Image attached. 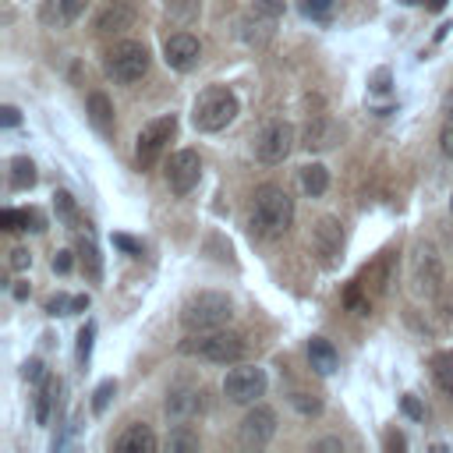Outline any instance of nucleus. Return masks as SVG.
I'll list each match as a JSON object with an SVG mask.
<instances>
[{
	"label": "nucleus",
	"mask_w": 453,
	"mask_h": 453,
	"mask_svg": "<svg viewBox=\"0 0 453 453\" xmlns=\"http://www.w3.org/2000/svg\"><path fill=\"white\" fill-rule=\"evenodd\" d=\"M35 184V163L28 156H14L11 159V188L14 191H25Z\"/></svg>",
	"instance_id": "20"
},
{
	"label": "nucleus",
	"mask_w": 453,
	"mask_h": 453,
	"mask_svg": "<svg viewBox=\"0 0 453 453\" xmlns=\"http://www.w3.org/2000/svg\"><path fill=\"white\" fill-rule=\"evenodd\" d=\"M18 223H21V230H46V216L39 212V209H18Z\"/></svg>",
	"instance_id": "29"
},
{
	"label": "nucleus",
	"mask_w": 453,
	"mask_h": 453,
	"mask_svg": "<svg viewBox=\"0 0 453 453\" xmlns=\"http://www.w3.org/2000/svg\"><path fill=\"white\" fill-rule=\"evenodd\" d=\"M432 372H435V379H439V386L453 396V357L449 354H439L435 361H432Z\"/></svg>",
	"instance_id": "26"
},
{
	"label": "nucleus",
	"mask_w": 453,
	"mask_h": 453,
	"mask_svg": "<svg viewBox=\"0 0 453 453\" xmlns=\"http://www.w3.org/2000/svg\"><path fill=\"white\" fill-rule=\"evenodd\" d=\"M88 117H92V124H96L99 131H110V124H113V106H110V99H106L103 92H92V96H88Z\"/></svg>",
	"instance_id": "21"
},
{
	"label": "nucleus",
	"mask_w": 453,
	"mask_h": 453,
	"mask_svg": "<svg viewBox=\"0 0 453 453\" xmlns=\"http://www.w3.org/2000/svg\"><path fill=\"white\" fill-rule=\"evenodd\" d=\"M403 4H418V0H403Z\"/></svg>",
	"instance_id": "51"
},
{
	"label": "nucleus",
	"mask_w": 453,
	"mask_h": 453,
	"mask_svg": "<svg viewBox=\"0 0 453 453\" xmlns=\"http://www.w3.org/2000/svg\"><path fill=\"white\" fill-rule=\"evenodd\" d=\"M131 21H134L131 7H124V4H113V7H106V11L99 14V21H96V32H103V35H110V32H124V28H131Z\"/></svg>",
	"instance_id": "18"
},
{
	"label": "nucleus",
	"mask_w": 453,
	"mask_h": 453,
	"mask_svg": "<svg viewBox=\"0 0 453 453\" xmlns=\"http://www.w3.org/2000/svg\"><path fill=\"white\" fill-rule=\"evenodd\" d=\"M425 4H428L432 11H442V7H446V0H425Z\"/></svg>",
	"instance_id": "49"
},
{
	"label": "nucleus",
	"mask_w": 453,
	"mask_h": 453,
	"mask_svg": "<svg viewBox=\"0 0 453 453\" xmlns=\"http://www.w3.org/2000/svg\"><path fill=\"white\" fill-rule=\"evenodd\" d=\"M60 389V382H53V379H42V386H39V396H35V421L39 425H46L50 421V407H53V393Z\"/></svg>",
	"instance_id": "23"
},
{
	"label": "nucleus",
	"mask_w": 453,
	"mask_h": 453,
	"mask_svg": "<svg viewBox=\"0 0 453 453\" xmlns=\"http://www.w3.org/2000/svg\"><path fill=\"white\" fill-rule=\"evenodd\" d=\"M276 435V414L269 407H251L241 421V442L244 446H265Z\"/></svg>",
	"instance_id": "12"
},
{
	"label": "nucleus",
	"mask_w": 453,
	"mask_h": 453,
	"mask_svg": "<svg viewBox=\"0 0 453 453\" xmlns=\"http://www.w3.org/2000/svg\"><path fill=\"white\" fill-rule=\"evenodd\" d=\"M53 269H57V273H67V269H71V251H57V255H53Z\"/></svg>",
	"instance_id": "42"
},
{
	"label": "nucleus",
	"mask_w": 453,
	"mask_h": 453,
	"mask_svg": "<svg viewBox=\"0 0 453 453\" xmlns=\"http://www.w3.org/2000/svg\"><path fill=\"white\" fill-rule=\"evenodd\" d=\"M308 361H311V368H315L319 375H333L336 365H340L336 347H333L329 340H322V336H311V343H308Z\"/></svg>",
	"instance_id": "16"
},
{
	"label": "nucleus",
	"mask_w": 453,
	"mask_h": 453,
	"mask_svg": "<svg viewBox=\"0 0 453 453\" xmlns=\"http://www.w3.org/2000/svg\"><path fill=\"white\" fill-rule=\"evenodd\" d=\"M446 113H449V117H453V88H449V92H446Z\"/></svg>",
	"instance_id": "50"
},
{
	"label": "nucleus",
	"mask_w": 453,
	"mask_h": 453,
	"mask_svg": "<svg viewBox=\"0 0 453 453\" xmlns=\"http://www.w3.org/2000/svg\"><path fill=\"white\" fill-rule=\"evenodd\" d=\"M53 198H57V209H60V216H64V219H74V202H71V195H67V191H57Z\"/></svg>",
	"instance_id": "36"
},
{
	"label": "nucleus",
	"mask_w": 453,
	"mask_h": 453,
	"mask_svg": "<svg viewBox=\"0 0 453 453\" xmlns=\"http://www.w3.org/2000/svg\"><path fill=\"white\" fill-rule=\"evenodd\" d=\"M290 403H294L301 414H319V407H322V403H319L315 396H308V393H294V396H290Z\"/></svg>",
	"instance_id": "32"
},
{
	"label": "nucleus",
	"mask_w": 453,
	"mask_h": 453,
	"mask_svg": "<svg viewBox=\"0 0 453 453\" xmlns=\"http://www.w3.org/2000/svg\"><path fill=\"white\" fill-rule=\"evenodd\" d=\"M198 177H202V159H198L195 149H180V152L170 156V163H166V184H170V191L188 195L198 184Z\"/></svg>",
	"instance_id": "9"
},
{
	"label": "nucleus",
	"mask_w": 453,
	"mask_h": 453,
	"mask_svg": "<svg viewBox=\"0 0 453 453\" xmlns=\"http://www.w3.org/2000/svg\"><path fill=\"white\" fill-rule=\"evenodd\" d=\"M163 57H166V64H170L173 71H191V67L198 64V57H202V46H198L195 35L177 32V35H170V39L163 42Z\"/></svg>",
	"instance_id": "13"
},
{
	"label": "nucleus",
	"mask_w": 453,
	"mask_h": 453,
	"mask_svg": "<svg viewBox=\"0 0 453 453\" xmlns=\"http://www.w3.org/2000/svg\"><path fill=\"white\" fill-rule=\"evenodd\" d=\"M28 262H32V255H28L25 248H14V251H11V265H14V269H25Z\"/></svg>",
	"instance_id": "41"
},
{
	"label": "nucleus",
	"mask_w": 453,
	"mask_h": 453,
	"mask_svg": "<svg viewBox=\"0 0 453 453\" xmlns=\"http://www.w3.org/2000/svg\"><path fill=\"white\" fill-rule=\"evenodd\" d=\"M81 265L88 269V280H99V251H96V244L92 241H81Z\"/></svg>",
	"instance_id": "28"
},
{
	"label": "nucleus",
	"mask_w": 453,
	"mask_h": 453,
	"mask_svg": "<svg viewBox=\"0 0 453 453\" xmlns=\"http://www.w3.org/2000/svg\"><path fill=\"white\" fill-rule=\"evenodd\" d=\"M85 4L88 0H46L42 4V21L50 28H64V25H71L85 11Z\"/></svg>",
	"instance_id": "15"
},
{
	"label": "nucleus",
	"mask_w": 453,
	"mask_h": 453,
	"mask_svg": "<svg viewBox=\"0 0 453 453\" xmlns=\"http://www.w3.org/2000/svg\"><path fill=\"white\" fill-rule=\"evenodd\" d=\"M311 248L322 255L326 265H336V258H340V251H343V230H340V223H336L333 216H322V219L315 223V230H311Z\"/></svg>",
	"instance_id": "11"
},
{
	"label": "nucleus",
	"mask_w": 453,
	"mask_h": 453,
	"mask_svg": "<svg viewBox=\"0 0 453 453\" xmlns=\"http://www.w3.org/2000/svg\"><path fill=\"white\" fill-rule=\"evenodd\" d=\"M449 212H453V198H449Z\"/></svg>",
	"instance_id": "52"
},
{
	"label": "nucleus",
	"mask_w": 453,
	"mask_h": 453,
	"mask_svg": "<svg viewBox=\"0 0 453 453\" xmlns=\"http://www.w3.org/2000/svg\"><path fill=\"white\" fill-rule=\"evenodd\" d=\"M113 244H117V248H124V251H138V244H134L131 237H124V234H113Z\"/></svg>",
	"instance_id": "45"
},
{
	"label": "nucleus",
	"mask_w": 453,
	"mask_h": 453,
	"mask_svg": "<svg viewBox=\"0 0 453 453\" xmlns=\"http://www.w3.org/2000/svg\"><path fill=\"white\" fill-rule=\"evenodd\" d=\"M403 446H407V439H403L400 432H389V435H386V449H403Z\"/></svg>",
	"instance_id": "44"
},
{
	"label": "nucleus",
	"mask_w": 453,
	"mask_h": 453,
	"mask_svg": "<svg viewBox=\"0 0 453 453\" xmlns=\"http://www.w3.org/2000/svg\"><path fill=\"white\" fill-rule=\"evenodd\" d=\"M173 131H177V117H173V113H170V117H156V120H149V124L138 131L134 156H138V166H142V170H149V166L163 156V149H166V142L173 138Z\"/></svg>",
	"instance_id": "6"
},
{
	"label": "nucleus",
	"mask_w": 453,
	"mask_h": 453,
	"mask_svg": "<svg viewBox=\"0 0 453 453\" xmlns=\"http://www.w3.org/2000/svg\"><path fill=\"white\" fill-rule=\"evenodd\" d=\"M280 11H283V4L280 0H255V14H262V18H280Z\"/></svg>",
	"instance_id": "34"
},
{
	"label": "nucleus",
	"mask_w": 453,
	"mask_h": 453,
	"mask_svg": "<svg viewBox=\"0 0 453 453\" xmlns=\"http://www.w3.org/2000/svg\"><path fill=\"white\" fill-rule=\"evenodd\" d=\"M234 315V304L226 294H216V290H202L195 294L184 311H180V322L188 333H205V329H223Z\"/></svg>",
	"instance_id": "2"
},
{
	"label": "nucleus",
	"mask_w": 453,
	"mask_h": 453,
	"mask_svg": "<svg viewBox=\"0 0 453 453\" xmlns=\"http://www.w3.org/2000/svg\"><path fill=\"white\" fill-rule=\"evenodd\" d=\"M92 336H96V326L88 322V326L78 333V361H88V354H92Z\"/></svg>",
	"instance_id": "31"
},
{
	"label": "nucleus",
	"mask_w": 453,
	"mask_h": 453,
	"mask_svg": "<svg viewBox=\"0 0 453 453\" xmlns=\"http://www.w3.org/2000/svg\"><path fill=\"white\" fill-rule=\"evenodd\" d=\"M301 11H304L308 18H315V21H329L333 11H336V0H304Z\"/></svg>",
	"instance_id": "27"
},
{
	"label": "nucleus",
	"mask_w": 453,
	"mask_h": 453,
	"mask_svg": "<svg viewBox=\"0 0 453 453\" xmlns=\"http://www.w3.org/2000/svg\"><path fill=\"white\" fill-rule=\"evenodd\" d=\"M301 188H304V195H311V198L326 195V188H329V170H326L322 163L301 166Z\"/></svg>",
	"instance_id": "19"
},
{
	"label": "nucleus",
	"mask_w": 453,
	"mask_h": 453,
	"mask_svg": "<svg viewBox=\"0 0 453 453\" xmlns=\"http://www.w3.org/2000/svg\"><path fill=\"white\" fill-rule=\"evenodd\" d=\"M411 276L418 283L421 294H439V283H442V262L435 255L432 244H418L414 258H411Z\"/></svg>",
	"instance_id": "10"
},
{
	"label": "nucleus",
	"mask_w": 453,
	"mask_h": 453,
	"mask_svg": "<svg viewBox=\"0 0 453 453\" xmlns=\"http://www.w3.org/2000/svg\"><path fill=\"white\" fill-rule=\"evenodd\" d=\"M290 223H294V198L287 195V188H280V184H262V188L255 191L251 226H258L262 234L276 237V234H287Z\"/></svg>",
	"instance_id": "1"
},
{
	"label": "nucleus",
	"mask_w": 453,
	"mask_h": 453,
	"mask_svg": "<svg viewBox=\"0 0 453 453\" xmlns=\"http://www.w3.org/2000/svg\"><path fill=\"white\" fill-rule=\"evenodd\" d=\"M234 117H237V96L230 88H219V85L205 88L191 110V120L198 131H223Z\"/></svg>",
	"instance_id": "3"
},
{
	"label": "nucleus",
	"mask_w": 453,
	"mask_h": 453,
	"mask_svg": "<svg viewBox=\"0 0 453 453\" xmlns=\"http://www.w3.org/2000/svg\"><path fill=\"white\" fill-rule=\"evenodd\" d=\"M336 138H340V131H336V124H329V120H311L308 127H304V145L308 149H333L336 145Z\"/></svg>",
	"instance_id": "17"
},
{
	"label": "nucleus",
	"mask_w": 453,
	"mask_h": 453,
	"mask_svg": "<svg viewBox=\"0 0 453 453\" xmlns=\"http://www.w3.org/2000/svg\"><path fill=\"white\" fill-rule=\"evenodd\" d=\"M403 411H407L411 418H425V411H421V403H418L414 396H403Z\"/></svg>",
	"instance_id": "43"
},
{
	"label": "nucleus",
	"mask_w": 453,
	"mask_h": 453,
	"mask_svg": "<svg viewBox=\"0 0 453 453\" xmlns=\"http://www.w3.org/2000/svg\"><path fill=\"white\" fill-rule=\"evenodd\" d=\"M439 145H442L446 159H453V117L442 124V131H439Z\"/></svg>",
	"instance_id": "35"
},
{
	"label": "nucleus",
	"mask_w": 453,
	"mask_h": 453,
	"mask_svg": "<svg viewBox=\"0 0 453 453\" xmlns=\"http://www.w3.org/2000/svg\"><path fill=\"white\" fill-rule=\"evenodd\" d=\"M184 350L198 354L205 361H216V365H230V361H241L244 340L237 333H230V329H205V333H191Z\"/></svg>",
	"instance_id": "4"
},
{
	"label": "nucleus",
	"mask_w": 453,
	"mask_h": 453,
	"mask_svg": "<svg viewBox=\"0 0 453 453\" xmlns=\"http://www.w3.org/2000/svg\"><path fill=\"white\" fill-rule=\"evenodd\" d=\"M386 269H389V258L382 255V258H375V262L361 273V287H365V294H368V290H375V294H379V290L386 287V280H389V273H386Z\"/></svg>",
	"instance_id": "22"
},
{
	"label": "nucleus",
	"mask_w": 453,
	"mask_h": 453,
	"mask_svg": "<svg viewBox=\"0 0 453 453\" xmlns=\"http://www.w3.org/2000/svg\"><path fill=\"white\" fill-rule=\"evenodd\" d=\"M113 393H117V382H110V379H106V382H103V386H99V389L92 393V411H96V414H103Z\"/></svg>",
	"instance_id": "30"
},
{
	"label": "nucleus",
	"mask_w": 453,
	"mask_h": 453,
	"mask_svg": "<svg viewBox=\"0 0 453 453\" xmlns=\"http://www.w3.org/2000/svg\"><path fill=\"white\" fill-rule=\"evenodd\" d=\"M265 372L262 368H255V365H241V368H234V372H226V379H223V393H226V400H234V403H255L262 393H265Z\"/></svg>",
	"instance_id": "8"
},
{
	"label": "nucleus",
	"mask_w": 453,
	"mask_h": 453,
	"mask_svg": "<svg viewBox=\"0 0 453 453\" xmlns=\"http://www.w3.org/2000/svg\"><path fill=\"white\" fill-rule=\"evenodd\" d=\"M294 149V127L287 120H269L258 134H255V156L262 163H283Z\"/></svg>",
	"instance_id": "7"
},
{
	"label": "nucleus",
	"mask_w": 453,
	"mask_h": 453,
	"mask_svg": "<svg viewBox=\"0 0 453 453\" xmlns=\"http://www.w3.org/2000/svg\"><path fill=\"white\" fill-rule=\"evenodd\" d=\"M14 297L25 301V297H28V287H25V283H14Z\"/></svg>",
	"instance_id": "48"
},
{
	"label": "nucleus",
	"mask_w": 453,
	"mask_h": 453,
	"mask_svg": "<svg viewBox=\"0 0 453 453\" xmlns=\"http://www.w3.org/2000/svg\"><path fill=\"white\" fill-rule=\"evenodd\" d=\"M0 120H4V127H14V124L21 120V113H18V106H0Z\"/></svg>",
	"instance_id": "40"
},
{
	"label": "nucleus",
	"mask_w": 453,
	"mask_h": 453,
	"mask_svg": "<svg viewBox=\"0 0 453 453\" xmlns=\"http://www.w3.org/2000/svg\"><path fill=\"white\" fill-rule=\"evenodd\" d=\"M166 411H170V414H191V411H198V393H191V389H177V393H170Z\"/></svg>",
	"instance_id": "25"
},
{
	"label": "nucleus",
	"mask_w": 453,
	"mask_h": 453,
	"mask_svg": "<svg viewBox=\"0 0 453 453\" xmlns=\"http://www.w3.org/2000/svg\"><path fill=\"white\" fill-rule=\"evenodd\" d=\"M0 226H4V230H21V223H18V209H4V212H0Z\"/></svg>",
	"instance_id": "39"
},
{
	"label": "nucleus",
	"mask_w": 453,
	"mask_h": 453,
	"mask_svg": "<svg viewBox=\"0 0 453 453\" xmlns=\"http://www.w3.org/2000/svg\"><path fill=\"white\" fill-rule=\"evenodd\" d=\"M361 290H365L361 283H357V287H350V290H347V304H350L357 315H368V301L361 297Z\"/></svg>",
	"instance_id": "33"
},
{
	"label": "nucleus",
	"mask_w": 453,
	"mask_h": 453,
	"mask_svg": "<svg viewBox=\"0 0 453 453\" xmlns=\"http://www.w3.org/2000/svg\"><path fill=\"white\" fill-rule=\"evenodd\" d=\"M372 92H389V71L386 67H379L372 74Z\"/></svg>",
	"instance_id": "37"
},
{
	"label": "nucleus",
	"mask_w": 453,
	"mask_h": 453,
	"mask_svg": "<svg viewBox=\"0 0 453 453\" xmlns=\"http://www.w3.org/2000/svg\"><path fill=\"white\" fill-rule=\"evenodd\" d=\"M25 379H46V375H42V365H39V361H28V365H25Z\"/></svg>",
	"instance_id": "46"
},
{
	"label": "nucleus",
	"mask_w": 453,
	"mask_h": 453,
	"mask_svg": "<svg viewBox=\"0 0 453 453\" xmlns=\"http://www.w3.org/2000/svg\"><path fill=\"white\" fill-rule=\"evenodd\" d=\"M198 446V439H191L188 432H177L173 439H170V449H195Z\"/></svg>",
	"instance_id": "38"
},
{
	"label": "nucleus",
	"mask_w": 453,
	"mask_h": 453,
	"mask_svg": "<svg viewBox=\"0 0 453 453\" xmlns=\"http://www.w3.org/2000/svg\"><path fill=\"white\" fill-rule=\"evenodd\" d=\"M315 449H343V442H340V439H322Z\"/></svg>",
	"instance_id": "47"
},
{
	"label": "nucleus",
	"mask_w": 453,
	"mask_h": 453,
	"mask_svg": "<svg viewBox=\"0 0 453 453\" xmlns=\"http://www.w3.org/2000/svg\"><path fill=\"white\" fill-rule=\"evenodd\" d=\"M145 71H149V50H145L142 42H134V39H124V42H117V46L106 53V74H110L113 81L131 85V81H138Z\"/></svg>",
	"instance_id": "5"
},
{
	"label": "nucleus",
	"mask_w": 453,
	"mask_h": 453,
	"mask_svg": "<svg viewBox=\"0 0 453 453\" xmlns=\"http://www.w3.org/2000/svg\"><path fill=\"white\" fill-rule=\"evenodd\" d=\"M88 308V297H67V294H57L46 301V311L50 315H71V311H85Z\"/></svg>",
	"instance_id": "24"
},
{
	"label": "nucleus",
	"mask_w": 453,
	"mask_h": 453,
	"mask_svg": "<svg viewBox=\"0 0 453 453\" xmlns=\"http://www.w3.org/2000/svg\"><path fill=\"white\" fill-rule=\"evenodd\" d=\"M117 453H152L156 449V435L149 425H127L120 435H117Z\"/></svg>",
	"instance_id": "14"
}]
</instances>
